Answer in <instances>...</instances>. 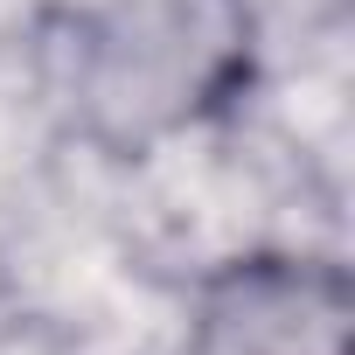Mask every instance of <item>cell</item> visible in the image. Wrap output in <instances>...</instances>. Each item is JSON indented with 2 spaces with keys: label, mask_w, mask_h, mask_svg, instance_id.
Instances as JSON below:
<instances>
[{
  "label": "cell",
  "mask_w": 355,
  "mask_h": 355,
  "mask_svg": "<svg viewBox=\"0 0 355 355\" xmlns=\"http://www.w3.org/2000/svg\"><path fill=\"white\" fill-rule=\"evenodd\" d=\"M56 91L77 132L112 153H146L251 84V8L244 0H91L56 35Z\"/></svg>",
  "instance_id": "1"
},
{
  "label": "cell",
  "mask_w": 355,
  "mask_h": 355,
  "mask_svg": "<svg viewBox=\"0 0 355 355\" xmlns=\"http://www.w3.org/2000/svg\"><path fill=\"white\" fill-rule=\"evenodd\" d=\"M355 300L334 258L251 251L196 286L189 355H348Z\"/></svg>",
  "instance_id": "2"
}]
</instances>
